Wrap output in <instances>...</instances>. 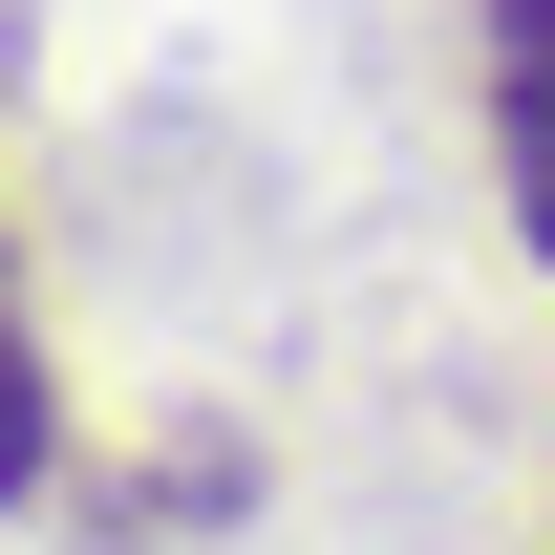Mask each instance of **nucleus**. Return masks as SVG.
Masks as SVG:
<instances>
[{"instance_id":"f257e3e1","label":"nucleus","mask_w":555,"mask_h":555,"mask_svg":"<svg viewBox=\"0 0 555 555\" xmlns=\"http://www.w3.org/2000/svg\"><path fill=\"white\" fill-rule=\"evenodd\" d=\"M470 86H491V193L555 278V0H470Z\"/></svg>"},{"instance_id":"f03ea898","label":"nucleus","mask_w":555,"mask_h":555,"mask_svg":"<svg viewBox=\"0 0 555 555\" xmlns=\"http://www.w3.org/2000/svg\"><path fill=\"white\" fill-rule=\"evenodd\" d=\"M65 491V363H43V299H22V235H0V513Z\"/></svg>"}]
</instances>
